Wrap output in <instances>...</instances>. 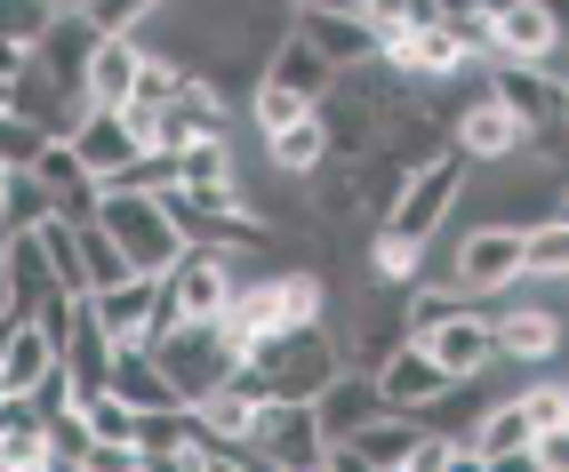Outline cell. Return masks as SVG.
<instances>
[{"mask_svg": "<svg viewBox=\"0 0 569 472\" xmlns=\"http://www.w3.org/2000/svg\"><path fill=\"white\" fill-rule=\"evenodd\" d=\"M466 184H473V161H466L458 144H441V152H426V161H417V169L401 177L393 209L377 217V224H393V232H417V241H441V224L458 217Z\"/></svg>", "mask_w": 569, "mask_h": 472, "instance_id": "3", "label": "cell"}, {"mask_svg": "<svg viewBox=\"0 0 569 472\" xmlns=\"http://www.w3.org/2000/svg\"><path fill=\"white\" fill-rule=\"evenodd\" d=\"M104 392H112V401H129V409H161V401H177L169 376H161V361H153V344H112Z\"/></svg>", "mask_w": 569, "mask_h": 472, "instance_id": "21", "label": "cell"}, {"mask_svg": "<svg viewBox=\"0 0 569 472\" xmlns=\"http://www.w3.org/2000/svg\"><path fill=\"white\" fill-rule=\"evenodd\" d=\"M449 144H458L473 169H506V161H521V152H529V129H521L489 89H473L458 112H449Z\"/></svg>", "mask_w": 569, "mask_h": 472, "instance_id": "9", "label": "cell"}, {"mask_svg": "<svg viewBox=\"0 0 569 472\" xmlns=\"http://www.w3.org/2000/svg\"><path fill=\"white\" fill-rule=\"evenodd\" d=\"M561 272H569V224H561V209H553V217H538V224H521V281L553 289Z\"/></svg>", "mask_w": 569, "mask_h": 472, "instance_id": "25", "label": "cell"}, {"mask_svg": "<svg viewBox=\"0 0 569 472\" xmlns=\"http://www.w3.org/2000/svg\"><path fill=\"white\" fill-rule=\"evenodd\" d=\"M0 104H9V81H0Z\"/></svg>", "mask_w": 569, "mask_h": 472, "instance_id": "39", "label": "cell"}, {"mask_svg": "<svg viewBox=\"0 0 569 472\" xmlns=\"http://www.w3.org/2000/svg\"><path fill=\"white\" fill-rule=\"evenodd\" d=\"M41 441H49V472H89V449H97V432L81 416V401H64L41 416Z\"/></svg>", "mask_w": 569, "mask_h": 472, "instance_id": "26", "label": "cell"}, {"mask_svg": "<svg viewBox=\"0 0 569 472\" xmlns=\"http://www.w3.org/2000/svg\"><path fill=\"white\" fill-rule=\"evenodd\" d=\"M81 304H89V321L112 344H144L153 337V272H121V281H104V289H81Z\"/></svg>", "mask_w": 569, "mask_h": 472, "instance_id": "13", "label": "cell"}, {"mask_svg": "<svg viewBox=\"0 0 569 472\" xmlns=\"http://www.w3.org/2000/svg\"><path fill=\"white\" fill-rule=\"evenodd\" d=\"M489 57H513V64H553L561 57V9L553 0H506L489 17ZM561 72V64H553Z\"/></svg>", "mask_w": 569, "mask_h": 472, "instance_id": "11", "label": "cell"}, {"mask_svg": "<svg viewBox=\"0 0 569 472\" xmlns=\"http://www.w3.org/2000/svg\"><path fill=\"white\" fill-rule=\"evenodd\" d=\"M24 64H32V49H24V41H0V81H17Z\"/></svg>", "mask_w": 569, "mask_h": 472, "instance_id": "36", "label": "cell"}, {"mask_svg": "<svg viewBox=\"0 0 569 472\" xmlns=\"http://www.w3.org/2000/svg\"><path fill=\"white\" fill-rule=\"evenodd\" d=\"M489 337H498V361L513 369H553L561 352V312L553 304H513V289L489 304Z\"/></svg>", "mask_w": 569, "mask_h": 472, "instance_id": "10", "label": "cell"}, {"mask_svg": "<svg viewBox=\"0 0 569 472\" xmlns=\"http://www.w3.org/2000/svg\"><path fill=\"white\" fill-rule=\"evenodd\" d=\"M481 89L498 97L521 129H561L569 121V81L553 64H513V57H481Z\"/></svg>", "mask_w": 569, "mask_h": 472, "instance_id": "5", "label": "cell"}, {"mask_svg": "<svg viewBox=\"0 0 569 472\" xmlns=\"http://www.w3.org/2000/svg\"><path fill=\"white\" fill-rule=\"evenodd\" d=\"M521 401V416H529V432H546V424H569V392L553 384V376H538V384H521L513 392Z\"/></svg>", "mask_w": 569, "mask_h": 472, "instance_id": "32", "label": "cell"}, {"mask_svg": "<svg viewBox=\"0 0 569 472\" xmlns=\"http://www.w3.org/2000/svg\"><path fill=\"white\" fill-rule=\"evenodd\" d=\"M417 344H426L433 352V361L449 369V376H489V361H498V337H489V312L466 297L458 312H441V321L426 329V337H417Z\"/></svg>", "mask_w": 569, "mask_h": 472, "instance_id": "12", "label": "cell"}, {"mask_svg": "<svg viewBox=\"0 0 569 472\" xmlns=\"http://www.w3.org/2000/svg\"><path fill=\"white\" fill-rule=\"evenodd\" d=\"M369 24H409V17H433V0H353Z\"/></svg>", "mask_w": 569, "mask_h": 472, "instance_id": "35", "label": "cell"}, {"mask_svg": "<svg viewBox=\"0 0 569 472\" xmlns=\"http://www.w3.org/2000/svg\"><path fill=\"white\" fill-rule=\"evenodd\" d=\"M264 161H273V177H313V169L329 161V137H321V121H313V104L264 137Z\"/></svg>", "mask_w": 569, "mask_h": 472, "instance_id": "24", "label": "cell"}, {"mask_svg": "<svg viewBox=\"0 0 569 472\" xmlns=\"http://www.w3.org/2000/svg\"><path fill=\"white\" fill-rule=\"evenodd\" d=\"M241 361L264 376V392H281V401H313V392L346 369V361H337V329L329 321H289L273 337H257Z\"/></svg>", "mask_w": 569, "mask_h": 472, "instance_id": "1", "label": "cell"}, {"mask_svg": "<svg viewBox=\"0 0 569 472\" xmlns=\"http://www.w3.org/2000/svg\"><path fill=\"white\" fill-rule=\"evenodd\" d=\"M449 289H466L481 312L498 304L506 289H521V224L466 217V224H458V241H449Z\"/></svg>", "mask_w": 569, "mask_h": 472, "instance_id": "4", "label": "cell"}, {"mask_svg": "<svg viewBox=\"0 0 569 472\" xmlns=\"http://www.w3.org/2000/svg\"><path fill=\"white\" fill-rule=\"evenodd\" d=\"M49 369H57V344L32 329V321H17V312H9V337H0V392H9V401H24V392L41 384Z\"/></svg>", "mask_w": 569, "mask_h": 472, "instance_id": "22", "label": "cell"}, {"mask_svg": "<svg viewBox=\"0 0 569 472\" xmlns=\"http://www.w3.org/2000/svg\"><path fill=\"white\" fill-rule=\"evenodd\" d=\"M49 289H57V272H49L41 241H32V232H0V312H17V321H24Z\"/></svg>", "mask_w": 569, "mask_h": 472, "instance_id": "19", "label": "cell"}, {"mask_svg": "<svg viewBox=\"0 0 569 472\" xmlns=\"http://www.w3.org/2000/svg\"><path fill=\"white\" fill-rule=\"evenodd\" d=\"M129 449H137V472H144V464H169V472H201V409H193V401L129 409Z\"/></svg>", "mask_w": 569, "mask_h": 472, "instance_id": "8", "label": "cell"}, {"mask_svg": "<svg viewBox=\"0 0 569 472\" xmlns=\"http://www.w3.org/2000/svg\"><path fill=\"white\" fill-rule=\"evenodd\" d=\"M97 224L112 232V249L129 257V272H161L184 249L169 201L161 192H137V184H97Z\"/></svg>", "mask_w": 569, "mask_h": 472, "instance_id": "2", "label": "cell"}, {"mask_svg": "<svg viewBox=\"0 0 569 472\" xmlns=\"http://www.w3.org/2000/svg\"><path fill=\"white\" fill-rule=\"evenodd\" d=\"M24 232L41 241V257H49V272H57V289H72V297H81V289H89V272H81V224L49 209L41 224H24Z\"/></svg>", "mask_w": 569, "mask_h": 472, "instance_id": "27", "label": "cell"}, {"mask_svg": "<svg viewBox=\"0 0 569 472\" xmlns=\"http://www.w3.org/2000/svg\"><path fill=\"white\" fill-rule=\"evenodd\" d=\"M49 9H72V0H49Z\"/></svg>", "mask_w": 569, "mask_h": 472, "instance_id": "38", "label": "cell"}, {"mask_svg": "<svg viewBox=\"0 0 569 472\" xmlns=\"http://www.w3.org/2000/svg\"><path fill=\"white\" fill-rule=\"evenodd\" d=\"M49 17H57L49 0H0V41H24V49H32V41L49 32Z\"/></svg>", "mask_w": 569, "mask_h": 472, "instance_id": "33", "label": "cell"}, {"mask_svg": "<svg viewBox=\"0 0 569 472\" xmlns=\"http://www.w3.org/2000/svg\"><path fill=\"white\" fill-rule=\"evenodd\" d=\"M24 177H32V184H49L57 217H72V224H81V217H97V177L81 169V152H72L64 137H41V152L24 161Z\"/></svg>", "mask_w": 569, "mask_h": 472, "instance_id": "15", "label": "cell"}, {"mask_svg": "<svg viewBox=\"0 0 569 472\" xmlns=\"http://www.w3.org/2000/svg\"><path fill=\"white\" fill-rule=\"evenodd\" d=\"M57 201H49V184H32L24 169H9V184H0V232H24V224H41Z\"/></svg>", "mask_w": 569, "mask_h": 472, "instance_id": "29", "label": "cell"}, {"mask_svg": "<svg viewBox=\"0 0 569 472\" xmlns=\"http://www.w3.org/2000/svg\"><path fill=\"white\" fill-rule=\"evenodd\" d=\"M32 152H41V129H32L24 112H9V104H0V161H9V169H24Z\"/></svg>", "mask_w": 569, "mask_h": 472, "instance_id": "34", "label": "cell"}, {"mask_svg": "<svg viewBox=\"0 0 569 472\" xmlns=\"http://www.w3.org/2000/svg\"><path fill=\"white\" fill-rule=\"evenodd\" d=\"M249 449L257 464H281V472H321V424H313V401H281V392H264V409L249 424Z\"/></svg>", "mask_w": 569, "mask_h": 472, "instance_id": "7", "label": "cell"}, {"mask_svg": "<svg viewBox=\"0 0 569 472\" xmlns=\"http://www.w3.org/2000/svg\"><path fill=\"white\" fill-rule=\"evenodd\" d=\"M257 81H273V89H289V97H306V104H313V97L337 81V64H329L313 41H297V32L281 24V41L264 49V72H257Z\"/></svg>", "mask_w": 569, "mask_h": 472, "instance_id": "20", "label": "cell"}, {"mask_svg": "<svg viewBox=\"0 0 569 472\" xmlns=\"http://www.w3.org/2000/svg\"><path fill=\"white\" fill-rule=\"evenodd\" d=\"M153 361H161V376H169L177 401H201V392H209L224 369H233L241 352L217 337V321H177V329L153 337Z\"/></svg>", "mask_w": 569, "mask_h": 472, "instance_id": "6", "label": "cell"}, {"mask_svg": "<svg viewBox=\"0 0 569 472\" xmlns=\"http://www.w3.org/2000/svg\"><path fill=\"white\" fill-rule=\"evenodd\" d=\"M72 9H81L97 32H137V24H153L169 0H72Z\"/></svg>", "mask_w": 569, "mask_h": 472, "instance_id": "30", "label": "cell"}, {"mask_svg": "<svg viewBox=\"0 0 569 472\" xmlns=\"http://www.w3.org/2000/svg\"><path fill=\"white\" fill-rule=\"evenodd\" d=\"M81 272H89V289H104V281H121V272H129V257L112 249V232L97 217H81Z\"/></svg>", "mask_w": 569, "mask_h": 472, "instance_id": "31", "label": "cell"}, {"mask_svg": "<svg viewBox=\"0 0 569 472\" xmlns=\"http://www.w3.org/2000/svg\"><path fill=\"white\" fill-rule=\"evenodd\" d=\"M289 9H353V0H289Z\"/></svg>", "mask_w": 569, "mask_h": 472, "instance_id": "37", "label": "cell"}, {"mask_svg": "<svg viewBox=\"0 0 569 472\" xmlns=\"http://www.w3.org/2000/svg\"><path fill=\"white\" fill-rule=\"evenodd\" d=\"M377 409H386V392H377L369 369H337V376L313 392V424H321V441H346V432H361Z\"/></svg>", "mask_w": 569, "mask_h": 472, "instance_id": "18", "label": "cell"}, {"mask_svg": "<svg viewBox=\"0 0 569 472\" xmlns=\"http://www.w3.org/2000/svg\"><path fill=\"white\" fill-rule=\"evenodd\" d=\"M393 344H401V312H377V304H361V321H353L346 337H337V361H346V369H377Z\"/></svg>", "mask_w": 569, "mask_h": 472, "instance_id": "28", "label": "cell"}, {"mask_svg": "<svg viewBox=\"0 0 569 472\" xmlns=\"http://www.w3.org/2000/svg\"><path fill=\"white\" fill-rule=\"evenodd\" d=\"M361 257H369V281H393V289H409L417 272H426L433 241H417V232H393V224H369Z\"/></svg>", "mask_w": 569, "mask_h": 472, "instance_id": "23", "label": "cell"}, {"mask_svg": "<svg viewBox=\"0 0 569 472\" xmlns=\"http://www.w3.org/2000/svg\"><path fill=\"white\" fill-rule=\"evenodd\" d=\"M289 32H297V41H313L337 72L377 57V24H369L361 9H289Z\"/></svg>", "mask_w": 569, "mask_h": 472, "instance_id": "14", "label": "cell"}, {"mask_svg": "<svg viewBox=\"0 0 569 472\" xmlns=\"http://www.w3.org/2000/svg\"><path fill=\"white\" fill-rule=\"evenodd\" d=\"M369 376H377V392H386V409H426L433 392L449 384V369H441V361H433V352L417 344V337H401V344H393V352H386V361H377Z\"/></svg>", "mask_w": 569, "mask_h": 472, "instance_id": "17", "label": "cell"}, {"mask_svg": "<svg viewBox=\"0 0 569 472\" xmlns=\"http://www.w3.org/2000/svg\"><path fill=\"white\" fill-rule=\"evenodd\" d=\"M137 64H144V41L137 32H97V49H89V64H81V104H129V89H137Z\"/></svg>", "mask_w": 569, "mask_h": 472, "instance_id": "16", "label": "cell"}]
</instances>
